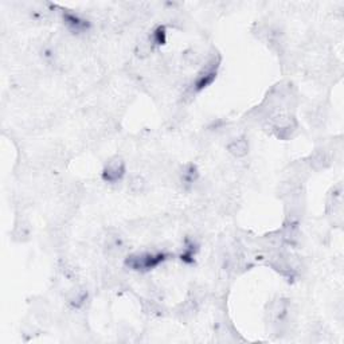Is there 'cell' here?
<instances>
[{"instance_id": "obj_1", "label": "cell", "mask_w": 344, "mask_h": 344, "mask_svg": "<svg viewBox=\"0 0 344 344\" xmlns=\"http://www.w3.org/2000/svg\"><path fill=\"white\" fill-rule=\"evenodd\" d=\"M167 258V254L164 253H141V254H132L127 258V266H129L131 269L135 270H146L154 269L159 264L164 261Z\"/></svg>"}, {"instance_id": "obj_2", "label": "cell", "mask_w": 344, "mask_h": 344, "mask_svg": "<svg viewBox=\"0 0 344 344\" xmlns=\"http://www.w3.org/2000/svg\"><path fill=\"white\" fill-rule=\"evenodd\" d=\"M125 174V164L121 157L114 156L106 163L104 171H102V179L108 183H117L123 179Z\"/></svg>"}, {"instance_id": "obj_3", "label": "cell", "mask_w": 344, "mask_h": 344, "mask_svg": "<svg viewBox=\"0 0 344 344\" xmlns=\"http://www.w3.org/2000/svg\"><path fill=\"white\" fill-rule=\"evenodd\" d=\"M332 161V157L328 151L324 148H319L310 155L307 159V163L309 165L310 171H322V169L327 168Z\"/></svg>"}, {"instance_id": "obj_4", "label": "cell", "mask_w": 344, "mask_h": 344, "mask_svg": "<svg viewBox=\"0 0 344 344\" xmlns=\"http://www.w3.org/2000/svg\"><path fill=\"white\" fill-rule=\"evenodd\" d=\"M105 250H106V254L109 257H120L125 251V242H124L123 237L119 233L108 234L106 241H105Z\"/></svg>"}, {"instance_id": "obj_5", "label": "cell", "mask_w": 344, "mask_h": 344, "mask_svg": "<svg viewBox=\"0 0 344 344\" xmlns=\"http://www.w3.org/2000/svg\"><path fill=\"white\" fill-rule=\"evenodd\" d=\"M64 19L69 28L71 31H74V33H83L89 27V23L86 22V20L81 19L79 16L74 15V14H71V12H65Z\"/></svg>"}, {"instance_id": "obj_6", "label": "cell", "mask_w": 344, "mask_h": 344, "mask_svg": "<svg viewBox=\"0 0 344 344\" xmlns=\"http://www.w3.org/2000/svg\"><path fill=\"white\" fill-rule=\"evenodd\" d=\"M227 151L236 157H243L249 152V142L246 137H240L233 140L227 146Z\"/></svg>"}, {"instance_id": "obj_7", "label": "cell", "mask_w": 344, "mask_h": 344, "mask_svg": "<svg viewBox=\"0 0 344 344\" xmlns=\"http://www.w3.org/2000/svg\"><path fill=\"white\" fill-rule=\"evenodd\" d=\"M30 233V223L26 219H20V221H18L15 223V227H14V232H12V237L18 242H24V241L28 240Z\"/></svg>"}, {"instance_id": "obj_8", "label": "cell", "mask_w": 344, "mask_h": 344, "mask_svg": "<svg viewBox=\"0 0 344 344\" xmlns=\"http://www.w3.org/2000/svg\"><path fill=\"white\" fill-rule=\"evenodd\" d=\"M198 310V305H196V301L195 300H188L184 304L180 305V309L178 310V314L183 320H188V319L194 318L195 313Z\"/></svg>"}, {"instance_id": "obj_9", "label": "cell", "mask_w": 344, "mask_h": 344, "mask_svg": "<svg viewBox=\"0 0 344 344\" xmlns=\"http://www.w3.org/2000/svg\"><path fill=\"white\" fill-rule=\"evenodd\" d=\"M196 178H198V172H196V168L194 165H187L184 171L182 172V183L186 184V186H191L196 180Z\"/></svg>"}, {"instance_id": "obj_10", "label": "cell", "mask_w": 344, "mask_h": 344, "mask_svg": "<svg viewBox=\"0 0 344 344\" xmlns=\"http://www.w3.org/2000/svg\"><path fill=\"white\" fill-rule=\"evenodd\" d=\"M146 180L142 179L141 176H133L131 180H129V184H128V187H129V190L133 192V194H140V192H142V191L146 190Z\"/></svg>"}, {"instance_id": "obj_11", "label": "cell", "mask_w": 344, "mask_h": 344, "mask_svg": "<svg viewBox=\"0 0 344 344\" xmlns=\"http://www.w3.org/2000/svg\"><path fill=\"white\" fill-rule=\"evenodd\" d=\"M152 42L150 41V38L148 39H146V41H141L140 43L137 45V49H136V52H137V55L140 56V58H146L148 54H151V51H152Z\"/></svg>"}, {"instance_id": "obj_12", "label": "cell", "mask_w": 344, "mask_h": 344, "mask_svg": "<svg viewBox=\"0 0 344 344\" xmlns=\"http://www.w3.org/2000/svg\"><path fill=\"white\" fill-rule=\"evenodd\" d=\"M150 41L152 42V45H163L165 42V30L164 27H157L156 30H154L152 35L150 37Z\"/></svg>"}, {"instance_id": "obj_13", "label": "cell", "mask_w": 344, "mask_h": 344, "mask_svg": "<svg viewBox=\"0 0 344 344\" xmlns=\"http://www.w3.org/2000/svg\"><path fill=\"white\" fill-rule=\"evenodd\" d=\"M88 295H86L85 291H75L73 292V296L70 297V303L74 305V307H79V305H82L83 301L86 300Z\"/></svg>"}]
</instances>
